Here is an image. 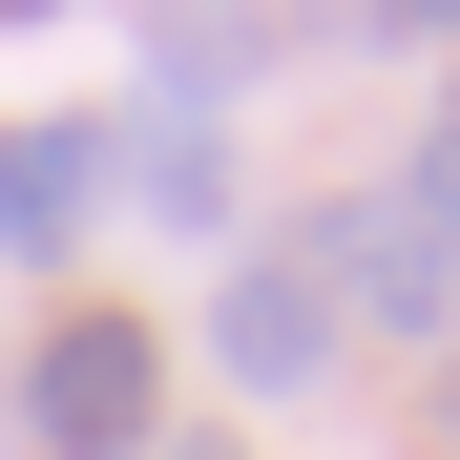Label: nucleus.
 <instances>
[{
    "label": "nucleus",
    "mask_w": 460,
    "mask_h": 460,
    "mask_svg": "<svg viewBox=\"0 0 460 460\" xmlns=\"http://www.w3.org/2000/svg\"><path fill=\"white\" fill-rule=\"evenodd\" d=\"M105 168L146 189V230H189V252H230V126H168V105H146V126L105 146Z\"/></svg>",
    "instance_id": "39448f33"
},
{
    "label": "nucleus",
    "mask_w": 460,
    "mask_h": 460,
    "mask_svg": "<svg viewBox=\"0 0 460 460\" xmlns=\"http://www.w3.org/2000/svg\"><path fill=\"white\" fill-rule=\"evenodd\" d=\"M209 376H230V398H314V376H335V293H314V252H230V293H209Z\"/></svg>",
    "instance_id": "7ed1b4c3"
},
{
    "label": "nucleus",
    "mask_w": 460,
    "mask_h": 460,
    "mask_svg": "<svg viewBox=\"0 0 460 460\" xmlns=\"http://www.w3.org/2000/svg\"><path fill=\"white\" fill-rule=\"evenodd\" d=\"M22 439L42 460H146V439H168V335L105 314V293H63L42 356H22Z\"/></svg>",
    "instance_id": "f257e3e1"
},
{
    "label": "nucleus",
    "mask_w": 460,
    "mask_h": 460,
    "mask_svg": "<svg viewBox=\"0 0 460 460\" xmlns=\"http://www.w3.org/2000/svg\"><path fill=\"white\" fill-rule=\"evenodd\" d=\"M252 63H272V22H146V105H168V126H230Z\"/></svg>",
    "instance_id": "423d86ee"
},
{
    "label": "nucleus",
    "mask_w": 460,
    "mask_h": 460,
    "mask_svg": "<svg viewBox=\"0 0 460 460\" xmlns=\"http://www.w3.org/2000/svg\"><path fill=\"white\" fill-rule=\"evenodd\" d=\"M398 189H419V209H439V230H460V84H439V105H419V146H398Z\"/></svg>",
    "instance_id": "0eeeda50"
},
{
    "label": "nucleus",
    "mask_w": 460,
    "mask_h": 460,
    "mask_svg": "<svg viewBox=\"0 0 460 460\" xmlns=\"http://www.w3.org/2000/svg\"><path fill=\"white\" fill-rule=\"evenodd\" d=\"M105 126H0V252H22V272H63V252H84V230H105Z\"/></svg>",
    "instance_id": "20e7f679"
},
{
    "label": "nucleus",
    "mask_w": 460,
    "mask_h": 460,
    "mask_svg": "<svg viewBox=\"0 0 460 460\" xmlns=\"http://www.w3.org/2000/svg\"><path fill=\"white\" fill-rule=\"evenodd\" d=\"M293 252H314L335 335H439V314H460V230H439L419 189H335L314 230H293Z\"/></svg>",
    "instance_id": "f03ea898"
}]
</instances>
